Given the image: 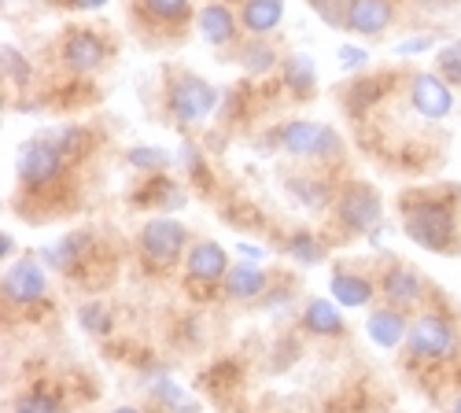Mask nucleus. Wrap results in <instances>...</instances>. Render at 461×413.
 I'll return each mask as SVG.
<instances>
[{"label": "nucleus", "instance_id": "f257e3e1", "mask_svg": "<svg viewBox=\"0 0 461 413\" xmlns=\"http://www.w3.org/2000/svg\"><path fill=\"white\" fill-rule=\"evenodd\" d=\"M402 229L406 237L425 247V251H439V255H457L461 240H457V211L443 200L432 196H413L402 207Z\"/></svg>", "mask_w": 461, "mask_h": 413}, {"label": "nucleus", "instance_id": "f03ea898", "mask_svg": "<svg viewBox=\"0 0 461 413\" xmlns=\"http://www.w3.org/2000/svg\"><path fill=\"white\" fill-rule=\"evenodd\" d=\"M67 163V148L59 140V133H41V137H33L19 148V181L26 184V189H45V184H52L59 177Z\"/></svg>", "mask_w": 461, "mask_h": 413}, {"label": "nucleus", "instance_id": "7ed1b4c3", "mask_svg": "<svg viewBox=\"0 0 461 413\" xmlns=\"http://www.w3.org/2000/svg\"><path fill=\"white\" fill-rule=\"evenodd\" d=\"M218 107V89L196 74H181L170 85V119L177 126H200Z\"/></svg>", "mask_w": 461, "mask_h": 413}, {"label": "nucleus", "instance_id": "20e7f679", "mask_svg": "<svg viewBox=\"0 0 461 413\" xmlns=\"http://www.w3.org/2000/svg\"><path fill=\"white\" fill-rule=\"evenodd\" d=\"M277 144L285 148L288 156L306 159V156H318V159H332L343 152V140L332 126H318V122H285L277 130Z\"/></svg>", "mask_w": 461, "mask_h": 413}, {"label": "nucleus", "instance_id": "39448f33", "mask_svg": "<svg viewBox=\"0 0 461 413\" xmlns=\"http://www.w3.org/2000/svg\"><path fill=\"white\" fill-rule=\"evenodd\" d=\"M188 244V233H185V225L174 221V218H151L144 221V229H140V255L151 262V266H174V262L181 258Z\"/></svg>", "mask_w": 461, "mask_h": 413}, {"label": "nucleus", "instance_id": "423d86ee", "mask_svg": "<svg viewBox=\"0 0 461 413\" xmlns=\"http://www.w3.org/2000/svg\"><path fill=\"white\" fill-rule=\"evenodd\" d=\"M336 211H339V221L348 225L351 233H373L376 221H380V214H384L380 193L373 189L369 181L343 184V193H339V200H336Z\"/></svg>", "mask_w": 461, "mask_h": 413}, {"label": "nucleus", "instance_id": "0eeeda50", "mask_svg": "<svg viewBox=\"0 0 461 413\" xmlns=\"http://www.w3.org/2000/svg\"><path fill=\"white\" fill-rule=\"evenodd\" d=\"M406 347H410V355H417V358L439 362V358H450V355L457 351V332H454V325H450L447 318L429 314V318H420V321L410 325Z\"/></svg>", "mask_w": 461, "mask_h": 413}, {"label": "nucleus", "instance_id": "6e6552de", "mask_svg": "<svg viewBox=\"0 0 461 413\" xmlns=\"http://www.w3.org/2000/svg\"><path fill=\"white\" fill-rule=\"evenodd\" d=\"M410 100H413V111L417 115H425L432 122L447 119L454 111V93L447 85L443 74H432V70H420L410 78Z\"/></svg>", "mask_w": 461, "mask_h": 413}, {"label": "nucleus", "instance_id": "1a4fd4ad", "mask_svg": "<svg viewBox=\"0 0 461 413\" xmlns=\"http://www.w3.org/2000/svg\"><path fill=\"white\" fill-rule=\"evenodd\" d=\"M5 295H8V303L15 307H30V303H41V299L49 295V274L41 262H33V258H19L15 266H8L5 274Z\"/></svg>", "mask_w": 461, "mask_h": 413}, {"label": "nucleus", "instance_id": "9d476101", "mask_svg": "<svg viewBox=\"0 0 461 413\" xmlns=\"http://www.w3.org/2000/svg\"><path fill=\"white\" fill-rule=\"evenodd\" d=\"M104 56H107V49L96 30H70L63 37V63L74 74H93L104 63Z\"/></svg>", "mask_w": 461, "mask_h": 413}, {"label": "nucleus", "instance_id": "9b49d317", "mask_svg": "<svg viewBox=\"0 0 461 413\" xmlns=\"http://www.w3.org/2000/svg\"><path fill=\"white\" fill-rule=\"evenodd\" d=\"M188 277L192 281H200V284H214V281H221L229 270V255L221 251V244H214V240H200V244H192V251H188Z\"/></svg>", "mask_w": 461, "mask_h": 413}, {"label": "nucleus", "instance_id": "f8f14e48", "mask_svg": "<svg viewBox=\"0 0 461 413\" xmlns=\"http://www.w3.org/2000/svg\"><path fill=\"white\" fill-rule=\"evenodd\" d=\"M89 233H70L49 247H41V258H45V266L59 270V274H74L86 262V251H89Z\"/></svg>", "mask_w": 461, "mask_h": 413}, {"label": "nucleus", "instance_id": "ddd939ff", "mask_svg": "<svg viewBox=\"0 0 461 413\" xmlns=\"http://www.w3.org/2000/svg\"><path fill=\"white\" fill-rule=\"evenodd\" d=\"M388 22H392V0H355L348 30H355L362 37H373V33H380Z\"/></svg>", "mask_w": 461, "mask_h": 413}, {"label": "nucleus", "instance_id": "4468645a", "mask_svg": "<svg viewBox=\"0 0 461 413\" xmlns=\"http://www.w3.org/2000/svg\"><path fill=\"white\" fill-rule=\"evenodd\" d=\"M266 284H270V277H266V270H258L255 262H237L233 270L225 274V292L233 299H258L266 292Z\"/></svg>", "mask_w": 461, "mask_h": 413}, {"label": "nucleus", "instance_id": "2eb2a0df", "mask_svg": "<svg viewBox=\"0 0 461 413\" xmlns=\"http://www.w3.org/2000/svg\"><path fill=\"white\" fill-rule=\"evenodd\" d=\"M366 332H369V340L376 344V347H399L402 340H406V318L395 310V307H384V310H376L373 318H369V325H366Z\"/></svg>", "mask_w": 461, "mask_h": 413}, {"label": "nucleus", "instance_id": "dca6fc26", "mask_svg": "<svg viewBox=\"0 0 461 413\" xmlns=\"http://www.w3.org/2000/svg\"><path fill=\"white\" fill-rule=\"evenodd\" d=\"M200 33H203V41L207 45H229L237 37V19H233V12H229L225 4H207L203 12H200Z\"/></svg>", "mask_w": 461, "mask_h": 413}, {"label": "nucleus", "instance_id": "f3484780", "mask_svg": "<svg viewBox=\"0 0 461 413\" xmlns=\"http://www.w3.org/2000/svg\"><path fill=\"white\" fill-rule=\"evenodd\" d=\"M281 19H285V0H248L244 15H240V22H244V30L251 37H262V33L277 30Z\"/></svg>", "mask_w": 461, "mask_h": 413}, {"label": "nucleus", "instance_id": "a211bd4d", "mask_svg": "<svg viewBox=\"0 0 461 413\" xmlns=\"http://www.w3.org/2000/svg\"><path fill=\"white\" fill-rule=\"evenodd\" d=\"M384 295H388L395 307H410L420 299V277L410 266H392L384 274Z\"/></svg>", "mask_w": 461, "mask_h": 413}, {"label": "nucleus", "instance_id": "6ab92c4d", "mask_svg": "<svg viewBox=\"0 0 461 413\" xmlns=\"http://www.w3.org/2000/svg\"><path fill=\"white\" fill-rule=\"evenodd\" d=\"M329 292L336 295L339 307H351V310L369 307V299H373V284L366 277H358V274H336L332 284H329Z\"/></svg>", "mask_w": 461, "mask_h": 413}, {"label": "nucleus", "instance_id": "aec40b11", "mask_svg": "<svg viewBox=\"0 0 461 413\" xmlns=\"http://www.w3.org/2000/svg\"><path fill=\"white\" fill-rule=\"evenodd\" d=\"M303 328L318 332V336H339L343 332V318H339L336 303H329V299H311L306 310H303Z\"/></svg>", "mask_w": 461, "mask_h": 413}, {"label": "nucleus", "instance_id": "412c9836", "mask_svg": "<svg viewBox=\"0 0 461 413\" xmlns=\"http://www.w3.org/2000/svg\"><path fill=\"white\" fill-rule=\"evenodd\" d=\"M285 82H288V89L295 93V96H314V89H318V67H314V59L311 56H292L288 63H285Z\"/></svg>", "mask_w": 461, "mask_h": 413}, {"label": "nucleus", "instance_id": "4be33fe9", "mask_svg": "<svg viewBox=\"0 0 461 413\" xmlns=\"http://www.w3.org/2000/svg\"><path fill=\"white\" fill-rule=\"evenodd\" d=\"M130 166L133 170H144V174H163L174 159H170V152H163V148H156V144H137V148H130Z\"/></svg>", "mask_w": 461, "mask_h": 413}, {"label": "nucleus", "instance_id": "5701e85b", "mask_svg": "<svg viewBox=\"0 0 461 413\" xmlns=\"http://www.w3.org/2000/svg\"><path fill=\"white\" fill-rule=\"evenodd\" d=\"M288 255H292V262H299V266H318L321 255H325V247L318 244L314 233H292Z\"/></svg>", "mask_w": 461, "mask_h": 413}, {"label": "nucleus", "instance_id": "b1692460", "mask_svg": "<svg viewBox=\"0 0 461 413\" xmlns=\"http://www.w3.org/2000/svg\"><path fill=\"white\" fill-rule=\"evenodd\" d=\"M144 203H156V207H181L185 193L170 177H151V189H144Z\"/></svg>", "mask_w": 461, "mask_h": 413}, {"label": "nucleus", "instance_id": "393cba45", "mask_svg": "<svg viewBox=\"0 0 461 413\" xmlns=\"http://www.w3.org/2000/svg\"><path fill=\"white\" fill-rule=\"evenodd\" d=\"M78 321H82V328H89L93 336H107V332L114 328V318H111V310H107L104 303H86V307L78 310Z\"/></svg>", "mask_w": 461, "mask_h": 413}, {"label": "nucleus", "instance_id": "a878e982", "mask_svg": "<svg viewBox=\"0 0 461 413\" xmlns=\"http://www.w3.org/2000/svg\"><path fill=\"white\" fill-rule=\"evenodd\" d=\"M311 8L329 22V26H348L351 19V0H311Z\"/></svg>", "mask_w": 461, "mask_h": 413}, {"label": "nucleus", "instance_id": "bb28decb", "mask_svg": "<svg viewBox=\"0 0 461 413\" xmlns=\"http://www.w3.org/2000/svg\"><path fill=\"white\" fill-rule=\"evenodd\" d=\"M144 8L159 22H181L188 15V0H144Z\"/></svg>", "mask_w": 461, "mask_h": 413}, {"label": "nucleus", "instance_id": "cd10ccee", "mask_svg": "<svg viewBox=\"0 0 461 413\" xmlns=\"http://www.w3.org/2000/svg\"><path fill=\"white\" fill-rule=\"evenodd\" d=\"M240 56H244V67H248L251 74H266V70L277 67V52H274L270 45H248Z\"/></svg>", "mask_w": 461, "mask_h": 413}, {"label": "nucleus", "instance_id": "c85d7f7f", "mask_svg": "<svg viewBox=\"0 0 461 413\" xmlns=\"http://www.w3.org/2000/svg\"><path fill=\"white\" fill-rule=\"evenodd\" d=\"M5 74H8L12 85H26L30 82V63L15 45H5Z\"/></svg>", "mask_w": 461, "mask_h": 413}, {"label": "nucleus", "instance_id": "c756f323", "mask_svg": "<svg viewBox=\"0 0 461 413\" xmlns=\"http://www.w3.org/2000/svg\"><path fill=\"white\" fill-rule=\"evenodd\" d=\"M439 74L447 82L461 85V41H450L439 49Z\"/></svg>", "mask_w": 461, "mask_h": 413}, {"label": "nucleus", "instance_id": "7c9ffc66", "mask_svg": "<svg viewBox=\"0 0 461 413\" xmlns=\"http://www.w3.org/2000/svg\"><path fill=\"white\" fill-rule=\"evenodd\" d=\"M15 413H59V402L49 391H30L15 402Z\"/></svg>", "mask_w": 461, "mask_h": 413}, {"label": "nucleus", "instance_id": "2f4dec72", "mask_svg": "<svg viewBox=\"0 0 461 413\" xmlns=\"http://www.w3.org/2000/svg\"><path fill=\"white\" fill-rule=\"evenodd\" d=\"M292 193L303 196L306 207H321V203H325V184H318V181H311V177L292 181Z\"/></svg>", "mask_w": 461, "mask_h": 413}, {"label": "nucleus", "instance_id": "473e14b6", "mask_svg": "<svg viewBox=\"0 0 461 413\" xmlns=\"http://www.w3.org/2000/svg\"><path fill=\"white\" fill-rule=\"evenodd\" d=\"M181 163L188 166V174H192V181H207V163H203V156H200V148L196 144H185L181 148Z\"/></svg>", "mask_w": 461, "mask_h": 413}, {"label": "nucleus", "instance_id": "72a5a7b5", "mask_svg": "<svg viewBox=\"0 0 461 413\" xmlns=\"http://www.w3.org/2000/svg\"><path fill=\"white\" fill-rule=\"evenodd\" d=\"M156 395H159L167 406H177L181 413H192V402L185 399V391H181L177 384H170V381H159V384H156Z\"/></svg>", "mask_w": 461, "mask_h": 413}, {"label": "nucleus", "instance_id": "f704fd0d", "mask_svg": "<svg viewBox=\"0 0 461 413\" xmlns=\"http://www.w3.org/2000/svg\"><path fill=\"white\" fill-rule=\"evenodd\" d=\"M366 59H369L366 49H355V45H343L339 49V67L343 70H358V67H366Z\"/></svg>", "mask_w": 461, "mask_h": 413}, {"label": "nucleus", "instance_id": "c9c22d12", "mask_svg": "<svg viewBox=\"0 0 461 413\" xmlns=\"http://www.w3.org/2000/svg\"><path fill=\"white\" fill-rule=\"evenodd\" d=\"M351 96H355V111H362V103H366V100H376V96H384V89H380V82H358Z\"/></svg>", "mask_w": 461, "mask_h": 413}, {"label": "nucleus", "instance_id": "e433bc0d", "mask_svg": "<svg viewBox=\"0 0 461 413\" xmlns=\"http://www.w3.org/2000/svg\"><path fill=\"white\" fill-rule=\"evenodd\" d=\"M425 49H432V37H410V41H402L395 52L399 56H417V52H425Z\"/></svg>", "mask_w": 461, "mask_h": 413}, {"label": "nucleus", "instance_id": "4c0bfd02", "mask_svg": "<svg viewBox=\"0 0 461 413\" xmlns=\"http://www.w3.org/2000/svg\"><path fill=\"white\" fill-rule=\"evenodd\" d=\"M70 4H74V8H82V12H100L107 0H70Z\"/></svg>", "mask_w": 461, "mask_h": 413}, {"label": "nucleus", "instance_id": "58836bf2", "mask_svg": "<svg viewBox=\"0 0 461 413\" xmlns=\"http://www.w3.org/2000/svg\"><path fill=\"white\" fill-rule=\"evenodd\" d=\"M237 251H240V255H248V258H262V255H266V251H262V247H255V244H240Z\"/></svg>", "mask_w": 461, "mask_h": 413}, {"label": "nucleus", "instance_id": "ea45409f", "mask_svg": "<svg viewBox=\"0 0 461 413\" xmlns=\"http://www.w3.org/2000/svg\"><path fill=\"white\" fill-rule=\"evenodd\" d=\"M12 251H15V240H12V233H5V244H0V255L12 258Z\"/></svg>", "mask_w": 461, "mask_h": 413}, {"label": "nucleus", "instance_id": "a19ab883", "mask_svg": "<svg viewBox=\"0 0 461 413\" xmlns=\"http://www.w3.org/2000/svg\"><path fill=\"white\" fill-rule=\"evenodd\" d=\"M111 413H140V409H133V406H119V409H111Z\"/></svg>", "mask_w": 461, "mask_h": 413}, {"label": "nucleus", "instance_id": "79ce46f5", "mask_svg": "<svg viewBox=\"0 0 461 413\" xmlns=\"http://www.w3.org/2000/svg\"><path fill=\"white\" fill-rule=\"evenodd\" d=\"M417 4H439V0H417Z\"/></svg>", "mask_w": 461, "mask_h": 413}, {"label": "nucleus", "instance_id": "37998d69", "mask_svg": "<svg viewBox=\"0 0 461 413\" xmlns=\"http://www.w3.org/2000/svg\"><path fill=\"white\" fill-rule=\"evenodd\" d=\"M454 413H461V399H457V406H454Z\"/></svg>", "mask_w": 461, "mask_h": 413}]
</instances>
